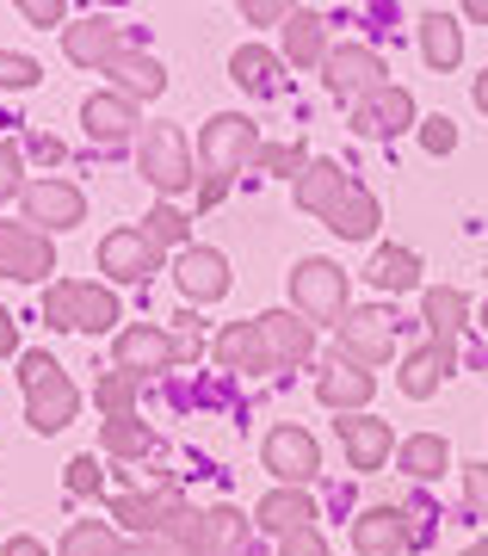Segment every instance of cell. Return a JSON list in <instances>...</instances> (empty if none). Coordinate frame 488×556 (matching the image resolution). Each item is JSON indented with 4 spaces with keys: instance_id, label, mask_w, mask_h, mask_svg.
I'll use <instances>...</instances> for the list:
<instances>
[{
    "instance_id": "6da1fadb",
    "label": "cell",
    "mask_w": 488,
    "mask_h": 556,
    "mask_svg": "<svg viewBox=\"0 0 488 556\" xmlns=\"http://www.w3.org/2000/svg\"><path fill=\"white\" fill-rule=\"evenodd\" d=\"M137 174L155 186L161 199H179L186 186H192V142H186V130L179 124H149L137 142Z\"/></svg>"
},
{
    "instance_id": "7a4b0ae2",
    "label": "cell",
    "mask_w": 488,
    "mask_h": 556,
    "mask_svg": "<svg viewBox=\"0 0 488 556\" xmlns=\"http://www.w3.org/2000/svg\"><path fill=\"white\" fill-rule=\"evenodd\" d=\"M260 130L254 118H241V112H216L211 124H204V137H198V161H204V179H223L229 186L248 161H260Z\"/></svg>"
},
{
    "instance_id": "3957f363",
    "label": "cell",
    "mask_w": 488,
    "mask_h": 556,
    "mask_svg": "<svg viewBox=\"0 0 488 556\" xmlns=\"http://www.w3.org/2000/svg\"><path fill=\"white\" fill-rule=\"evenodd\" d=\"M291 303H297V316L310 321V328L315 321L340 328V321H347V273H340L334 260H297Z\"/></svg>"
},
{
    "instance_id": "277c9868",
    "label": "cell",
    "mask_w": 488,
    "mask_h": 556,
    "mask_svg": "<svg viewBox=\"0 0 488 556\" xmlns=\"http://www.w3.org/2000/svg\"><path fill=\"white\" fill-rule=\"evenodd\" d=\"M322 75H328V87L340 100H372V93L390 87V68H384V56H377L372 43H340V50H328Z\"/></svg>"
},
{
    "instance_id": "5b68a950",
    "label": "cell",
    "mask_w": 488,
    "mask_h": 556,
    "mask_svg": "<svg viewBox=\"0 0 488 556\" xmlns=\"http://www.w3.org/2000/svg\"><path fill=\"white\" fill-rule=\"evenodd\" d=\"M396 346V321L390 309H377V303H365V309H347V321H340V353H347V365H359V371H372V365H384Z\"/></svg>"
},
{
    "instance_id": "8992f818",
    "label": "cell",
    "mask_w": 488,
    "mask_h": 556,
    "mask_svg": "<svg viewBox=\"0 0 488 556\" xmlns=\"http://www.w3.org/2000/svg\"><path fill=\"white\" fill-rule=\"evenodd\" d=\"M43 273H57V241L32 229V223H0V278L32 285Z\"/></svg>"
},
{
    "instance_id": "52a82bcc",
    "label": "cell",
    "mask_w": 488,
    "mask_h": 556,
    "mask_svg": "<svg viewBox=\"0 0 488 556\" xmlns=\"http://www.w3.org/2000/svg\"><path fill=\"white\" fill-rule=\"evenodd\" d=\"M62 50H68V62H80V68H117V62L130 56V50H124V25L105 20V13H87V20L68 25V31H62Z\"/></svg>"
},
{
    "instance_id": "ba28073f",
    "label": "cell",
    "mask_w": 488,
    "mask_h": 556,
    "mask_svg": "<svg viewBox=\"0 0 488 556\" xmlns=\"http://www.w3.org/2000/svg\"><path fill=\"white\" fill-rule=\"evenodd\" d=\"M20 204H25V223H32V229L43 223V236L87 223V199H80V186H68V179H32L20 192Z\"/></svg>"
},
{
    "instance_id": "9c48e42d",
    "label": "cell",
    "mask_w": 488,
    "mask_h": 556,
    "mask_svg": "<svg viewBox=\"0 0 488 556\" xmlns=\"http://www.w3.org/2000/svg\"><path fill=\"white\" fill-rule=\"evenodd\" d=\"M260 457H266V470H273L285 489H303V482H315V470H322V452H315V439L303 433V427H273L266 445H260Z\"/></svg>"
},
{
    "instance_id": "30bf717a",
    "label": "cell",
    "mask_w": 488,
    "mask_h": 556,
    "mask_svg": "<svg viewBox=\"0 0 488 556\" xmlns=\"http://www.w3.org/2000/svg\"><path fill=\"white\" fill-rule=\"evenodd\" d=\"M99 273L117 278V285H142L149 273H161V248L142 229H112L99 241Z\"/></svg>"
},
{
    "instance_id": "8fae6325",
    "label": "cell",
    "mask_w": 488,
    "mask_h": 556,
    "mask_svg": "<svg viewBox=\"0 0 488 556\" xmlns=\"http://www.w3.org/2000/svg\"><path fill=\"white\" fill-rule=\"evenodd\" d=\"M211 353H216L223 371H241V378H260V371H273V365H278L260 321H229V328L211 340Z\"/></svg>"
},
{
    "instance_id": "7c38bea8",
    "label": "cell",
    "mask_w": 488,
    "mask_h": 556,
    "mask_svg": "<svg viewBox=\"0 0 488 556\" xmlns=\"http://www.w3.org/2000/svg\"><path fill=\"white\" fill-rule=\"evenodd\" d=\"M167 365H179L174 334H161V328H124V334H117V371L149 378V371H167Z\"/></svg>"
},
{
    "instance_id": "4fadbf2b",
    "label": "cell",
    "mask_w": 488,
    "mask_h": 556,
    "mask_svg": "<svg viewBox=\"0 0 488 556\" xmlns=\"http://www.w3.org/2000/svg\"><path fill=\"white\" fill-rule=\"evenodd\" d=\"M80 415V390L68 378H43L38 390H25V420H32V433H62L68 420Z\"/></svg>"
},
{
    "instance_id": "5bb4252c",
    "label": "cell",
    "mask_w": 488,
    "mask_h": 556,
    "mask_svg": "<svg viewBox=\"0 0 488 556\" xmlns=\"http://www.w3.org/2000/svg\"><path fill=\"white\" fill-rule=\"evenodd\" d=\"M179 501H186L179 495V482H167V489H124V495L112 501V519H124L137 538H155L161 519L174 514Z\"/></svg>"
},
{
    "instance_id": "9a60e30c",
    "label": "cell",
    "mask_w": 488,
    "mask_h": 556,
    "mask_svg": "<svg viewBox=\"0 0 488 556\" xmlns=\"http://www.w3.org/2000/svg\"><path fill=\"white\" fill-rule=\"evenodd\" d=\"M174 278H179V291H186V303H216L229 291V260L216 254V248H186Z\"/></svg>"
},
{
    "instance_id": "2e32d148",
    "label": "cell",
    "mask_w": 488,
    "mask_h": 556,
    "mask_svg": "<svg viewBox=\"0 0 488 556\" xmlns=\"http://www.w3.org/2000/svg\"><path fill=\"white\" fill-rule=\"evenodd\" d=\"M414 124V93L409 87H384L372 100H359L352 112V130H365V137H402Z\"/></svg>"
},
{
    "instance_id": "e0dca14e",
    "label": "cell",
    "mask_w": 488,
    "mask_h": 556,
    "mask_svg": "<svg viewBox=\"0 0 488 556\" xmlns=\"http://www.w3.org/2000/svg\"><path fill=\"white\" fill-rule=\"evenodd\" d=\"M352 544H359V556H402L409 514L402 507H365V514L352 519Z\"/></svg>"
},
{
    "instance_id": "ac0fdd59",
    "label": "cell",
    "mask_w": 488,
    "mask_h": 556,
    "mask_svg": "<svg viewBox=\"0 0 488 556\" xmlns=\"http://www.w3.org/2000/svg\"><path fill=\"white\" fill-rule=\"evenodd\" d=\"M451 365H458V346H451V340H427V346H421V353H409L402 358V396H414V402H427L433 390H439V383L451 378Z\"/></svg>"
},
{
    "instance_id": "d6986e66",
    "label": "cell",
    "mask_w": 488,
    "mask_h": 556,
    "mask_svg": "<svg viewBox=\"0 0 488 556\" xmlns=\"http://www.w3.org/2000/svg\"><path fill=\"white\" fill-rule=\"evenodd\" d=\"M291 192H297V211H310V217H328L334 204L352 192V179H347V167H340V161H310V167H303V179H297Z\"/></svg>"
},
{
    "instance_id": "ffe728a7",
    "label": "cell",
    "mask_w": 488,
    "mask_h": 556,
    "mask_svg": "<svg viewBox=\"0 0 488 556\" xmlns=\"http://www.w3.org/2000/svg\"><path fill=\"white\" fill-rule=\"evenodd\" d=\"M340 445H347L352 470H384V457H390V420L340 415Z\"/></svg>"
},
{
    "instance_id": "44dd1931",
    "label": "cell",
    "mask_w": 488,
    "mask_h": 556,
    "mask_svg": "<svg viewBox=\"0 0 488 556\" xmlns=\"http://www.w3.org/2000/svg\"><path fill=\"white\" fill-rule=\"evenodd\" d=\"M229 80L241 87V93H260V100H273L278 87H285V62L273 56V50H260V43H241L229 56Z\"/></svg>"
},
{
    "instance_id": "7402d4cb",
    "label": "cell",
    "mask_w": 488,
    "mask_h": 556,
    "mask_svg": "<svg viewBox=\"0 0 488 556\" xmlns=\"http://www.w3.org/2000/svg\"><path fill=\"white\" fill-rule=\"evenodd\" d=\"M285 56H291V68H322L328 62V25H322V13L291 7V20H285Z\"/></svg>"
},
{
    "instance_id": "603a6c76",
    "label": "cell",
    "mask_w": 488,
    "mask_h": 556,
    "mask_svg": "<svg viewBox=\"0 0 488 556\" xmlns=\"http://www.w3.org/2000/svg\"><path fill=\"white\" fill-rule=\"evenodd\" d=\"M80 124H87V137L99 142H124L137 130V100H124V93H93V100L80 105Z\"/></svg>"
},
{
    "instance_id": "cb8c5ba5",
    "label": "cell",
    "mask_w": 488,
    "mask_h": 556,
    "mask_svg": "<svg viewBox=\"0 0 488 556\" xmlns=\"http://www.w3.org/2000/svg\"><path fill=\"white\" fill-rule=\"evenodd\" d=\"M260 328H266V346H273L278 365H303L315 353V328L303 316H291V309H266Z\"/></svg>"
},
{
    "instance_id": "d4e9b609",
    "label": "cell",
    "mask_w": 488,
    "mask_h": 556,
    "mask_svg": "<svg viewBox=\"0 0 488 556\" xmlns=\"http://www.w3.org/2000/svg\"><path fill=\"white\" fill-rule=\"evenodd\" d=\"M315 396L328 402V408H340V415H359V408L377 396V378L372 371H359V365H334V371H322Z\"/></svg>"
},
{
    "instance_id": "484cf974",
    "label": "cell",
    "mask_w": 488,
    "mask_h": 556,
    "mask_svg": "<svg viewBox=\"0 0 488 556\" xmlns=\"http://www.w3.org/2000/svg\"><path fill=\"white\" fill-rule=\"evenodd\" d=\"M254 519L266 526V532L278 538H291V532H310V519H315V501L303 495V489H273V495L254 507Z\"/></svg>"
},
{
    "instance_id": "4316f807",
    "label": "cell",
    "mask_w": 488,
    "mask_h": 556,
    "mask_svg": "<svg viewBox=\"0 0 488 556\" xmlns=\"http://www.w3.org/2000/svg\"><path fill=\"white\" fill-rule=\"evenodd\" d=\"M377 223H384V211H377V199L365 192V186H352L347 199L328 211V229H334L340 241H372V236H377Z\"/></svg>"
},
{
    "instance_id": "83f0119b",
    "label": "cell",
    "mask_w": 488,
    "mask_h": 556,
    "mask_svg": "<svg viewBox=\"0 0 488 556\" xmlns=\"http://www.w3.org/2000/svg\"><path fill=\"white\" fill-rule=\"evenodd\" d=\"M421 56H427L439 75L464 62V31H458L451 13H427V20H421Z\"/></svg>"
},
{
    "instance_id": "f1b7e54d",
    "label": "cell",
    "mask_w": 488,
    "mask_h": 556,
    "mask_svg": "<svg viewBox=\"0 0 488 556\" xmlns=\"http://www.w3.org/2000/svg\"><path fill=\"white\" fill-rule=\"evenodd\" d=\"M248 551V519L241 507H211L204 514V538H198V556H241Z\"/></svg>"
},
{
    "instance_id": "f546056e",
    "label": "cell",
    "mask_w": 488,
    "mask_h": 556,
    "mask_svg": "<svg viewBox=\"0 0 488 556\" xmlns=\"http://www.w3.org/2000/svg\"><path fill=\"white\" fill-rule=\"evenodd\" d=\"M396 464H402L414 482H433V477H446L451 445L439 433H414V439H402V445H396Z\"/></svg>"
},
{
    "instance_id": "4dcf8cb0",
    "label": "cell",
    "mask_w": 488,
    "mask_h": 556,
    "mask_svg": "<svg viewBox=\"0 0 488 556\" xmlns=\"http://www.w3.org/2000/svg\"><path fill=\"white\" fill-rule=\"evenodd\" d=\"M464 316H470V298L458 291V285H439V291H427V328H433V340H451V346H458V334H464Z\"/></svg>"
},
{
    "instance_id": "1f68e13d",
    "label": "cell",
    "mask_w": 488,
    "mask_h": 556,
    "mask_svg": "<svg viewBox=\"0 0 488 556\" xmlns=\"http://www.w3.org/2000/svg\"><path fill=\"white\" fill-rule=\"evenodd\" d=\"M112 75H117V93H124V100H137V93L142 100H155L161 87H167V68H161L155 56H142V50H130Z\"/></svg>"
},
{
    "instance_id": "d6a6232c",
    "label": "cell",
    "mask_w": 488,
    "mask_h": 556,
    "mask_svg": "<svg viewBox=\"0 0 488 556\" xmlns=\"http://www.w3.org/2000/svg\"><path fill=\"white\" fill-rule=\"evenodd\" d=\"M137 390L142 378H130V371H105V378L93 383V402L105 420H130V408H137Z\"/></svg>"
},
{
    "instance_id": "836d02e7",
    "label": "cell",
    "mask_w": 488,
    "mask_h": 556,
    "mask_svg": "<svg viewBox=\"0 0 488 556\" xmlns=\"http://www.w3.org/2000/svg\"><path fill=\"white\" fill-rule=\"evenodd\" d=\"M372 278L384 285V291H414V285H421V260H414L409 248H377Z\"/></svg>"
},
{
    "instance_id": "e575fe53",
    "label": "cell",
    "mask_w": 488,
    "mask_h": 556,
    "mask_svg": "<svg viewBox=\"0 0 488 556\" xmlns=\"http://www.w3.org/2000/svg\"><path fill=\"white\" fill-rule=\"evenodd\" d=\"M75 321H80V334H105L117 321V298L105 285H75Z\"/></svg>"
},
{
    "instance_id": "d590c367",
    "label": "cell",
    "mask_w": 488,
    "mask_h": 556,
    "mask_svg": "<svg viewBox=\"0 0 488 556\" xmlns=\"http://www.w3.org/2000/svg\"><path fill=\"white\" fill-rule=\"evenodd\" d=\"M117 551H124V544H117V532L105 519H75L68 538H62V556H117Z\"/></svg>"
},
{
    "instance_id": "8d00e7d4",
    "label": "cell",
    "mask_w": 488,
    "mask_h": 556,
    "mask_svg": "<svg viewBox=\"0 0 488 556\" xmlns=\"http://www.w3.org/2000/svg\"><path fill=\"white\" fill-rule=\"evenodd\" d=\"M142 236L155 241V248H174V241H186V248H192V217H186L174 199H161L155 211L142 217Z\"/></svg>"
},
{
    "instance_id": "74e56055",
    "label": "cell",
    "mask_w": 488,
    "mask_h": 556,
    "mask_svg": "<svg viewBox=\"0 0 488 556\" xmlns=\"http://www.w3.org/2000/svg\"><path fill=\"white\" fill-rule=\"evenodd\" d=\"M99 439H105V452H112V457H137V464L155 452V433H149L137 415H130V420H105V433H99Z\"/></svg>"
},
{
    "instance_id": "f35d334b",
    "label": "cell",
    "mask_w": 488,
    "mask_h": 556,
    "mask_svg": "<svg viewBox=\"0 0 488 556\" xmlns=\"http://www.w3.org/2000/svg\"><path fill=\"white\" fill-rule=\"evenodd\" d=\"M260 167H266V174H278V179H303V167H310V149H303V137L266 142V149H260Z\"/></svg>"
},
{
    "instance_id": "ab89813d",
    "label": "cell",
    "mask_w": 488,
    "mask_h": 556,
    "mask_svg": "<svg viewBox=\"0 0 488 556\" xmlns=\"http://www.w3.org/2000/svg\"><path fill=\"white\" fill-rule=\"evenodd\" d=\"M43 328H57V334H75V278H62V285H50L43 291Z\"/></svg>"
},
{
    "instance_id": "60d3db41",
    "label": "cell",
    "mask_w": 488,
    "mask_h": 556,
    "mask_svg": "<svg viewBox=\"0 0 488 556\" xmlns=\"http://www.w3.org/2000/svg\"><path fill=\"white\" fill-rule=\"evenodd\" d=\"M38 62L20 56V50H0V93H20V87H38Z\"/></svg>"
},
{
    "instance_id": "b9f144b4",
    "label": "cell",
    "mask_w": 488,
    "mask_h": 556,
    "mask_svg": "<svg viewBox=\"0 0 488 556\" xmlns=\"http://www.w3.org/2000/svg\"><path fill=\"white\" fill-rule=\"evenodd\" d=\"M99 482H105V464H99L93 452H80L75 464H68V495H99Z\"/></svg>"
},
{
    "instance_id": "7bdbcfd3",
    "label": "cell",
    "mask_w": 488,
    "mask_h": 556,
    "mask_svg": "<svg viewBox=\"0 0 488 556\" xmlns=\"http://www.w3.org/2000/svg\"><path fill=\"white\" fill-rule=\"evenodd\" d=\"M464 501L476 519H488V464H464Z\"/></svg>"
},
{
    "instance_id": "ee69618b",
    "label": "cell",
    "mask_w": 488,
    "mask_h": 556,
    "mask_svg": "<svg viewBox=\"0 0 488 556\" xmlns=\"http://www.w3.org/2000/svg\"><path fill=\"white\" fill-rule=\"evenodd\" d=\"M421 142H427V155H451V149H458V124H451V118H427V124H421Z\"/></svg>"
},
{
    "instance_id": "f6af8a7d",
    "label": "cell",
    "mask_w": 488,
    "mask_h": 556,
    "mask_svg": "<svg viewBox=\"0 0 488 556\" xmlns=\"http://www.w3.org/2000/svg\"><path fill=\"white\" fill-rule=\"evenodd\" d=\"M278 556H328V538L315 532H291V538H278Z\"/></svg>"
},
{
    "instance_id": "bcb514c9",
    "label": "cell",
    "mask_w": 488,
    "mask_h": 556,
    "mask_svg": "<svg viewBox=\"0 0 488 556\" xmlns=\"http://www.w3.org/2000/svg\"><path fill=\"white\" fill-rule=\"evenodd\" d=\"M7 192H25V174H20V142H0V199Z\"/></svg>"
},
{
    "instance_id": "7dc6e473",
    "label": "cell",
    "mask_w": 488,
    "mask_h": 556,
    "mask_svg": "<svg viewBox=\"0 0 488 556\" xmlns=\"http://www.w3.org/2000/svg\"><path fill=\"white\" fill-rule=\"evenodd\" d=\"M57 371H62V365H57L50 353H25V358H20V383H25V390H38V383L57 378Z\"/></svg>"
},
{
    "instance_id": "c3c4849f",
    "label": "cell",
    "mask_w": 488,
    "mask_h": 556,
    "mask_svg": "<svg viewBox=\"0 0 488 556\" xmlns=\"http://www.w3.org/2000/svg\"><path fill=\"white\" fill-rule=\"evenodd\" d=\"M241 20H248V25H285V20H291V7H285V0H248V7H241Z\"/></svg>"
},
{
    "instance_id": "681fc988",
    "label": "cell",
    "mask_w": 488,
    "mask_h": 556,
    "mask_svg": "<svg viewBox=\"0 0 488 556\" xmlns=\"http://www.w3.org/2000/svg\"><path fill=\"white\" fill-rule=\"evenodd\" d=\"M25 155H32V161H62L68 149H62L57 137H43V130H38V137H25Z\"/></svg>"
},
{
    "instance_id": "f907efd6",
    "label": "cell",
    "mask_w": 488,
    "mask_h": 556,
    "mask_svg": "<svg viewBox=\"0 0 488 556\" xmlns=\"http://www.w3.org/2000/svg\"><path fill=\"white\" fill-rule=\"evenodd\" d=\"M20 13H25L32 25H57V20H62V0H25Z\"/></svg>"
},
{
    "instance_id": "816d5d0a",
    "label": "cell",
    "mask_w": 488,
    "mask_h": 556,
    "mask_svg": "<svg viewBox=\"0 0 488 556\" xmlns=\"http://www.w3.org/2000/svg\"><path fill=\"white\" fill-rule=\"evenodd\" d=\"M117 556H192V551H174V544H161V538H137V544H124Z\"/></svg>"
},
{
    "instance_id": "f5cc1de1",
    "label": "cell",
    "mask_w": 488,
    "mask_h": 556,
    "mask_svg": "<svg viewBox=\"0 0 488 556\" xmlns=\"http://www.w3.org/2000/svg\"><path fill=\"white\" fill-rule=\"evenodd\" d=\"M0 556H43V544H38V538H7V551H0Z\"/></svg>"
},
{
    "instance_id": "db71d44e",
    "label": "cell",
    "mask_w": 488,
    "mask_h": 556,
    "mask_svg": "<svg viewBox=\"0 0 488 556\" xmlns=\"http://www.w3.org/2000/svg\"><path fill=\"white\" fill-rule=\"evenodd\" d=\"M13 346H20V328H13V316H7V309H0V358L13 353Z\"/></svg>"
},
{
    "instance_id": "11a10c76",
    "label": "cell",
    "mask_w": 488,
    "mask_h": 556,
    "mask_svg": "<svg viewBox=\"0 0 488 556\" xmlns=\"http://www.w3.org/2000/svg\"><path fill=\"white\" fill-rule=\"evenodd\" d=\"M223 192H229V186H223V179H204V186H198V204H204V211H211V204H223Z\"/></svg>"
},
{
    "instance_id": "9f6ffc18",
    "label": "cell",
    "mask_w": 488,
    "mask_h": 556,
    "mask_svg": "<svg viewBox=\"0 0 488 556\" xmlns=\"http://www.w3.org/2000/svg\"><path fill=\"white\" fill-rule=\"evenodd\" d=\"M470 93H476V112H488V68L476 75V87H470Z\"/></svg>"
},
{
    "instance_id": "6f0895ef",
    "label": "cell",
    "mask_w": 488,
    "mask_h": 556,
    "mask_svg": "<svg viewBox=\"0 0 488 556\" xmlns=\"http://www.w3.org/2000/svg\"><path fill=\"white\" fill-rule=\"evenodd\" d=\"M464 20H476V25H488V0H470V7H464Z\"/></svg>"
},
{
    "instance_id": "680465c9",
    "label": "cell",
    "mask_w": 488,
    "mask_h": 556,
    "mask_svg": "<svg viewBox=\"0 0 488 556\" xmlns=\"http://www.w3.org/2000/svg\"><path fill=\"white\" fill-rule=\"evenodd\" d=\"M464 556H488V538H476V544H470V551Z\"/></svg>"
},
{
    "instance_id": "91938a15",
    "label": "cell",
    "mask_w": 488,
    "mask_h": 556,
    "mask_svg": "<svg viewBox=\"0 0 488 556\" xmlns=\"http://www.w3.org/2000/svg\"><path fill=\"white\" fill-rule=\"evenodd\" d=\"M483 334H488V303H483Z\"/></svg>"
}]
</instances>
